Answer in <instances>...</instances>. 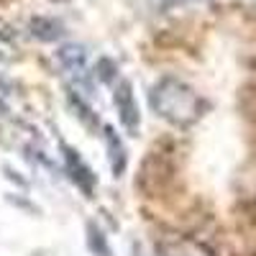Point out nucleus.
Segmentation results:
<instances>
[{"mask_svg":"<svg viewBox=\"0 0 256 256\" xmlns=\"http://www.w3.org/2000/svg\"><path fill=\"white\" fill-rule=\"evenodd\" d=\"M148 102L159 118L177 128L192 126L205 110L202 98L177 77H162L148 92Z\"/></svg>","mask_w":256,"mask_h":256,"instance_id":"obj_1","label":"nucleus"},{"mask_svg":"<svg viewBox=\"0 0 256 256\" xmlns=\"http://www.w3.org/2000/svg\"><path fill=\"white\" fill-rule=\"evenodd\" d=\"M113 102H116V110H118V118L123 123V128L128 134H138V126H141V113H138V102H136V95H134V84L128 80H120L118 88L113 92Z\"/></svg>","mask_w":256,"mask_h":256,"instance_id":"obj_2","label":"nucleus"},{"mask_svg":"<svg viewBox=\"0 0 256 256\" xmlns=\"http://www.w3.org/2000/svg\"><path fill=\"white\" fill-rule=\"evenodd\" d=\"M62 152H64V164H67V172H70L72 182H74L88 198H92V190H95V174H92V169L84 164L82 156L74 152V148H70L67 144H62Z\"/></svg>","mask_w":256,"mask_h":256,"instance_id":"obj_3","label":"nucleus"},{"mask_svg":"<svg viewBox=\"0 0 256 256\" xmlns=\"http://www.w3.org/2000/svg\"><path fill=\"white\" fill-rule=\"evenodd\" d=\"M156 256H208V251L190 238H169L156 244Z\"/></svg>","mask_w":256,"mask_h":256,"instance_id":"obj_4","label":"nucleus"},{"mask_svg":"<svg viewBox=\"0 0 256 256\" xmlns=\"http://www.w3.org/2000/svg\"><path fill=\"white\" fill-rule=\"evenodd\" d=\"M105 146H108V156H110V169H113V174L116 177H120L123 172H126V162H128V156H126V146H123V141L118 138V134L113 131L110 126H105Z\"/></svg>","mask_w":256,"mask_h":256,"instance_id":"obj_5","label":"nucleus"},{"mask_svg":"<svg viewBox=\"0 0 256 256\" xmlns=\"http://www.w3.org/2000/svg\"><path fill=\"white\" fill-rule=\"evenodd\" d=\"M31 34L41 41H54L64 34V26L54 18H34L31 20Z\"/></svg>","mask_w":256,"mask_h":256,"instance_id":"obj_6","label":"nucleus"},{"mask_svg":"<svg viewBox=\"0 0 256 256\" xmlns=\"http://www.w3.org/2000/svg\"><path fill=\"white\" fill-rule=\"evenodd\" d=\"M88 246L95 256H113V248L105 238V233L95 226V223H88Z\"/></svg>","mask_w":256,"mask_h":256,"instance_id":"obj_7","label":"nucleus"},{"mask_svg":"<svg viewBox=\"0 0 256 256\" xmlns=\"http://www.w3.org/2000/svg\"><path fill=\"white\" fill-rule=\"evenodd\" d=\"M59 62H62V67L64 70H70V72H80L82 70V64H84V49L82 46H62L59 49Z\"/></svg>","mask_w":256,"mask_h":256,"instance_id":"obj_8","label":"nucleus"},{"mask_svg":"<svg viewBox=\"0 0 256 256\" xmlns=\"http://www.w3.org/2000/svg\"><path fill=\"white\" fill-rule=\"evenodd\" d=\"M0 56L3 59H13L18 56V44H16V36L10 31V26L6 20H0Z\"/></svg>","mask_w":256,"mask_h":256,"instance_id":"obj_9","label":"nucleus"}]
</instances>
